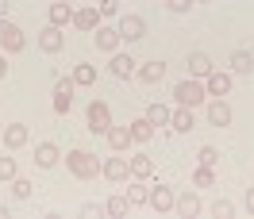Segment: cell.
Returning a JSON list of instances; mask_svg holds the SVG:
<instances>
[{
    "instance_id": "obj_18",
    "label": "cell",
    "mask_w": 254,
    "mask_h": 219,
    "mask_svg": "<svg viewBox=\"0 0 254 219\" xmlns=\"http://www.w3.org/2000/svg\"><path fill=\"white\" fill-rule=\"evenodd\" d=\"M108 146L116 154H124L127 146H131V127H108Z\"/></svg>"
},
{
    "instance_id": "obj_22",
    "label": "cell",
    "mask_w": 254,
    "mask_h": 219,
    "mask_svg": "<svg viewBox=\"0 0 254 219\" xmlns=\"http://www.w3.org/2000/svg\"><path fill=\"white\" fill-rule=\"evenodd\" d=\"M231 73H254V54L251 50H235V54H231Z\"/></svg>"
},
{
    "instance_id": "obj_39",
    "label": "cell",
    "mask_w": 254,
    "mask_h": 219,
    "mask_svg": "<svg viewBox=\"0 0 254 219\" xmlns=\"http://www.w3.org/2000/svg\"><path fill=\"white\" fill-rule=\"evenodd\" d=\"M8 77V62H4V54H0V81Z\"/></svg>"
},
{
    "instance_id": "obj_40",
    "label": "cell",
    "mask_w": 254,
    "mask_h": 219,
    "mask_svg": "<svg viewBox=\"0 0 254 219\" xmlns=\"http://www.w3.org/2000/svg\"><path fill=\"white\" fill-rule=\"evenodd\" d=\"M8 16V0H0V19Z\"/></svg>"
},
{
    "instance_id": "obj_43",
    "label": "cell",
    "mask_w": 254,
    "mask_h": 219,
    "mask_svg": "<svg viewBox=\"0 0 254 219\" xmlns=\"http://www.w3.org/2000/svg\"><path fill=\"white\" fill-rule=\"evenodd\" d=\"M192 4H208V0H192Z\"/></svg>"
},
{
    "instance_id": "obj_8",
    "label": "cell",
    "mask_w": 254,
    "mask_h": 219,
    "mask_svg": "<svg viewBox=\"0 0 254 219\" xmlns=\"http://www.w3.org/2000/svg\"><path fill=\"white\" fill-rule=\"evenodd\" d=\"M174 212H177L181 219H196V216H200V196L185 188V192H181V196L174 200Z\"/></svg>"
},
{
    "instance_id": "obj_34",
    "label": "cell",
    "mask_w": 254,
    "mask_h": 219,
    "mask_svg": "<svg viewBox=\"0 0 254 219\" xmlns=\"http://www.w3.org/2000/svg\"><path fill=\"white\" fill-rule=\"evenodd\" d=\"M31 181H27V177H16V181H12V192H16V196H19V200H27V196H31Z\"/></svg>"
},
{
    "instance_id": "obj_26",
    "label": "cell",
    "mask_w": 254,
    "mask_h": 219,
    "mask_svg": "<svg viewBox=\"0 0 254 219\" xmlns=\"http://www.w3.org/2000/svg\"><path fill=\"white\" fill-rule=\"evenodd\" d=\"M127 200H131V208H135V204H146L150 200V185H143V181L135 177V185H127Z\"/></svg>"
},
{
    "instance_id": "obj_17",
    "label": "cell",
    "mask_w": 254,
    "mask_h": 219,
    "mask_svg": "<svg viewBox=\"0 0 254 219\" xmlns=\"http://www.w3.org/2000/svg\"><path fill=\"white\" fill-rule=\"evenodd\" d=\"M4 146H8V150H19V146H27V127H23V123L4 127Z\"/></svg>"
},
{
    "instance_id": "obj_13",
    "label": "cell",
    "mask_w": 254,
    "mask_h": 219,
    "mask_svg": "<svg viewBox=\"0 0 254 219\" xmlns=\"http://www.w3.org/2000/svg\"><path fill=\"white\" fill-rule=\"evenodd\" d=\"M62 27H54V23H47V27H43V31H39V47L47 50V54H58V50H62Z\"/></svg>"
},
{
    "instance_id": "obj_6",
    "label": "cell",
    "mask_w": 254,
    "mask_h": 219,
    "mask_svg": "<svg viewBox=\"0 0 254 219\" xmlns=\"http://www.w3.org/2000/svg\"><path fill=\"white\" fill-rule=\"evenodd\" d=\"M120 39H127V43H139V39H146V19L135 16V12H127V16L120 19Z\"/></svg>"
},
{
    "instance_id": "obj_15",
    "label": "cell",
    "mask_w": 254,
    "mask_h": 219,
    "mask_svg": "<svg viewBox=\"0 0 254 219\" xmlns=\"http://www.w3.org/2000/svg\"><path fill=\"white\" fill-rule=\"evenodd\" d=\"M96 19H100L96 8H73V27H77V31H96V27H100Z\"/></svg>"
},
{
    "instance_id": "obj_27",
    "label": "cell",
    "mask_w": 254,
    "mask_h": 219,
    "mask_svg": "<svg viewBox=\"0 0 254 219\" xmlns=\"http://www.w3.org/2000/svg\"><path fill=\"white\" fill-rule=\"evenodd\" d=\"M104 208H108V216H112V219H124L127 212H131V200H127V196H120V192H116V196H112V200L104 204Z\"/></svg>"
},
{
    "instance_id": "obj_23",
    "label": "cell",
    "mask_w": 254,
    "mask_h": 219,
    "mask_svg": "<svg viewBox=\"0 0 254 219\" xmlns=\"http://www.w3.org/2000/svg\"><path fill=\"white\" fill-rule=\"evenodd\" d=\"M170 115H174L170 104H150V108H146V119H150L154 127H170Z\"/></svg>"
},
{
    "instance_id": "obj_12",
    "label": "cell",
    "mask_w": 254,
    "mask_h": 219,
    "mask_svg": "<svg viewBox=\"0 0 254 219\" xmlns=\"http://www.w3.org/2000/svg\"><path fill=\"white\" fill-rule=\"evenodd\" d=\"M58 158H62V150H58L54 142H39V146H35V165H39V169H54Z\"/></svg>"
},
{
    "instance_id": "obj_29",
    "label": "cell",
    "mask_w": 254,
    "mask_h": 219,
    "mask_svg": "<svg viewBox=\"0 0 254 219\" xmlns=\"http://www.w3.org/2000/svg\"><path fill=\"white\" fill-rule=\"evenodd\" d=\"M192 185L196 188H212L216 185V169H212V165H200V169L192 173Z\"/></svg>"
},
{
    "instance_id": "obj_31",
    "label": "cell",
    "mask_w": 254,
    "mask_h": 219,
    "mask_svg": "<svg viewBox=\"0 0 254 219\" xmlns=\"http://www.w3.org/2000/svg\"><path fill=\"white\" fill-rule=\"evenodd\" d=\"M19 169H16V158H0V181H16Z\"/></svg>"
},
{
    "instance_id": "obj_9",
    "label": "cell",
    "mask_w": 254,
    "mask_h": 219,
    "mask_svg": "<svg viewBox=\"0 0 254 219\" xmlns=\"http://www.w3.org/2000/svg\"><path fill=\"white\" fill-rule=\"evenodd\" d=\"M174 200H177V192L170 185H150V208H154V212H170V208H174Z\"/></svg>"
},
{
    "instance_id": "obj_16",
    "label": "cell",
    "mask_w": 254,
    "mask_h": 219,
    "mask_svg": "<svg viewBox=\"0 0 254 219\" xmlns=\"http://www.w3.org/2000/svg\"><path fill=\"white\" fill-rule=\"evenodd\" d=\"M93 39H96V50H116L120 47V27H96Z\"/></svg>"
},
{
    "instance_id": "obj_38",
    "label": "cell",
    "mask_w": 254,
    "mask_h": 219,
    "mask_svg": "<svg viewBox=\"0 0 254 219\" xmlns=\"http://www.w3.org/2000/svg\"><path fill=\"white\" fill-rule=\"evenodd\" d=\"M247 212L254 216V188H247Z\"/></svg>"
},
{
    "instance_id": "obj_14",
    "label": "cell",
    "mask_w": 254,
    "mask_h": 219,
    "mask_svg": "<svg viewBox=\"0 0 254 219\" xmlns=\"http://www.w3.org/2000/svg\"><path fill=\"white\" fill-rule=\"evenodd\" d=\"M212 69H216V65H212V58H208L204 50H192V54H189V73H192L196 81H204Z\"/></svg>"
},
{
    "instance_id": "obj_35",
    "label": "cell",
    "mask_w": 254,
    "mask_h": 219,
    "mask_svg": "<svg viewBox=\"0 0 254 219\" xmlns=\"http://www.w3.org/2000/svg\"><path fill=\"white\" fill-rule=\"evenodd\" d=\"M81 216L85 219H100V216H108V208H104V204H81Z\"/></svg>"
},
{
    "instance_id": "obj_36",
    "label": "cell",
    "mask_w": 254,
    "mask_h": 219,
    "mask_svg": "<svg viewBox=\"0 0 254 219\" xmlns=\"http://www.w3.org/2000/svg\"><path fill=\"white\" fill-rule=\"evenodd\" d=\"M96 12H100V16H116V12H120V0H100Z\"/></svg>"
},
{
    "instance_id": "obj_30",
    "label": "cell",
    "mask_w": 254,
    "mask_h": 219,
    "mask_svg": "<svg viewBox=\"0 0 254 219\" xmlns=\"http://www.w3.org/2000/svg\"><path fill=\"white\" fill-rule=\"evenodd\" d=\"M96 81V65H77L73 69V85H93Z\"/></svg>"
},
{
    "instance_id": "obj_25",
    "label": "cell",
    "mask_w": 254,
    "mask_h": 219,
    "mask_svg": "<svg viewBox=\"0 0 254 219\" xmlns=\"http://www.w3.org/2000/svg\"><path fill=\"white\" fill-rule=\"evenodd\" d=\"M150 173H154V162H150L146 154H135V158H131V177H139V181H146Z\"/></svg>"
},
{
    "instance_id": "obj_28",
    "label": "cell",
    "mask_w": 254,
    "mask_h": 219,
    "mask_svg": "<svg viewBox=\"0 0 254 219\" xmlns=\"http://www.w3.org/2000/svg\"><path fill=\"white\" fill-rule=\"evenodd\" d=\"M170 127H174V131H181V135H185V131H192V115H189V108H174V115H170Z\"/></svg>"
},
{
    "instance_id": "obj_20",
    "label": "cell",
    "mask_w": 254,
    "mask_h": 219,
    "mask_svg": "<svg viewBox=\"0 0 254 219\" xmlns=\"http://www.w3.org/2000/svg\"><path fill=\"white\" fill-rule=\"evenodd\" d=\"M50 23L54 27H65V23H73V4H50Z\"/></svg>"
},
{
    "instance_id": "obj_21",
    "label": "cell",
    "mask_w": 254,
    "mask_h": 219,
    "mask_svg": "<svg viewBox=\"0 0 254 219\" xmlns=\"http://www.w3.org/2000/svg\"><path fill=\"white\" fill-rule=\"evenodd\" d=\"M135 58H131V54H112V73H116V77H131V73H135Z\"/></svg>"
},
{
    "instance_id": "obj_32",
    "label": "cell",
    "mask_w": 254,
    "mask_h": 219,
    "mask_svg": "<svg viewBox=\"0 0 254 219\" xmlns=\"http://www.w3.org/2000/svg\"><path fill=\"white\" fill-rule=\"evenodd\" d=\"M212 216H216V219H231V216H235V208H231V200H223V196H220V200L212 204Z\"/></svg>"
},
{
    "instance_id": "obj_7",
    "label": "cell",
    "mask_w": 254,
    "mask_h": 219,
    "mask_svg": "<svg viewBox=\"0 0 254 219\" xmlns=\"http://www.w3.org/2000/svg\"><path fill=\"white\" fill-rule=\"evenodd\" d=\"M231 119H235L231 104H227L223 96H216V100L208 104V123H212V127H231Z\"/></svg>"
},
{
    "instance_id": "obj_41",
    "label": "cell",
    "mask_w": 254,
    "mask_h": 219,
    "mask_svg": "<svg viewBox=\"0 0 254 219\" xmlns=\"http://www.w3.org/2000/svg\"><path fill=\"white\" fill-rule=\"evenodd\" d=\"M0 219H8V208H0Z\"/></svg>"
},
{
    "instance_id": "obj_37",
    "label": "cell",
    "mask_w": 254,
    "mask_h": 219,
    "mask_svg": "<svg viewBox=\"0 0 254 219\" xmlns=\"http://www.w3.org/2000/svg\"><path fill=\"white\" fill-rule=\"evenodd\" d=\"M166 4H170V12H177V16H185L192 8V0H166Z\"/></svg>"
},
{
    "instance_id": "obj_2",
    "label": "cell",
    "mask_w": 254,
    "mask_h": 219,
    "mask_svg": "<svg viewBox=\"0 0 254 219\" xmlns=\"http://www.w3.org/2000/svg\"><path fill=\"white\" fill-rule=\"evenodd\" d=\"M174 100H177V108H196V104H204V100H208L204 81H196V77L181 81V85L174 89Z\"/></svg>"
},
{
    "instance_id": "obj_11",
    "label": "cell",
    "mask_w": 254,
    "mask_h": 219,
    "mask_svg": "<svg viewBox=\"0 0 254 219\" xmlns=\"http://www.w3.org/2000/svg\"><path fill=\"white\" fill-rule=\"evenodd\" d=\"M204 89H208V96H227V93H231V73L212 69V73L204 77Z\"/></svg>"
},
{
    "instance_id": "obj_5",
    "label": "cell",
    "mask_w": 254,
    "mask_h": 219,
    "mask_svg": "<svg viewBox=\"0 0 254 219\" xmlns=\"http://www.w3.org/2000/svg\"><path fill=\"white\" fill-rule=\"evenodd\" d=\"M108 127H112V111L104 100H93L89 104V131L93 135H108Z\"/></svg>"
},
{
    "instance_id": "obj_33",
    "label": "cell",
    "mask_w": 254,
    "mask_h": 219,
    "mask_svg": "<svg viewBox=\"0 0 254 219\" xmlns=\"http://www.w3.org/2000/svg\"><path fill=\"white\" fill-rule=\"evenodd\" d=\"M200 165H212V169H216V162H220V150H216V146H200Z\"/></svg>"
},
{
    "instance_id": "obj_19",
    "label": "cell",
    "mask_w": 254,
    "mask_h": 219,
    "mask_svg": "<svg viewBox=\"0 0 254 219\" xmlns=\"http://www.w3.org/2000/svg\"><path fill=\"white\" fill-rule=\"evenodd\" d=\"M162 77H166V62H158V58L146 62L143 69H139V81H143V85H158Z\"/></svg>"
},
{
    "instance_id": "obj_24",
    "label": "cell",
    "mask_w": 254,
    "mask_h": 219,
    "mask_svg": "<svg viewBox=\"0 0 254 219\" xmlns=\"http://www.w3.org/2000/svg\"><path fill=\"white\" fill-rule=\"evenodd\" d=\"M154 139V123H150V119H135V123H131V142H150Z\"/></svg>"
},
{
    "instance_id": "obj_42",
    "label": "cell",
    "mask_w": 254,
    "mask_h": 219,
    "mask_svg": "<svg viewBox=\"0 0 254 219\" xmlns=\"http://www.w3.org/2000/svg\"><path fill=\"white\" fill-rule=\"evenodd\" d=\"M62 4H77V0H62Z\"/></svg>"
},
{
    "instance_id": "obj_3",
    "label": "cell",
    "mask_w": 254,
    "mask_h": 219,
    "mask_svg": "<svg viewBox=\"0 0 254 219\" xmlns=\"http://www.w3.org/2000/svg\"><path fill=\"white\" fill-rule=\"evenodd\" d=\"M23 47H27L23 31H19L12 19H0V50H8V54H19Z\"/></svg>"
},
{
    "instance_id": "obj_4",
    "label": "cell",
    "mask_w": 254,
    "mask_h": 219,
    "mask_svg": "<svg viewBox=\"0 0 254 219\" xmlns=\"http://www.w3.org/2000/svg\"><path fill=\"white\" fill-rule=\"evenodd\" d=\"M73 89H77L73 77H58L54 81V111H58V115H65V111L73 108Z\"/></svg>"
},
{
    "instance_id": "obj_10",
    "label": "cell",
    "mask_w": 254,
    "mask_h": 219,
    "mask_svg": "<svg viewBox=\"0 0 254 219\" xmlns=\"http://www.w3.org/2000/svg\"><path fill=\"white\" fill-rule=\"evenodd\" d=\"M100 173L120 185V181H127V173H131V158H108V162L100 165Z\"/></svg>"
},
{
    "instance_id": "obj_1",
    "label": "cell",
    "mask_w": 254,
    "mask_h": 219,
    "mask_svg": "<svg viewBox=\"0 0 254 219\" xmlns=\"http://www.w3.org/2000/svg\"><path fill=\"white\" fill-rule=\"evenodd\" d=\"M65 165H69V173H73L77 181H89V177L100 173L104 162H96V154H89V150H69V154H65Z\"/></svg>"
}]
</instances>
